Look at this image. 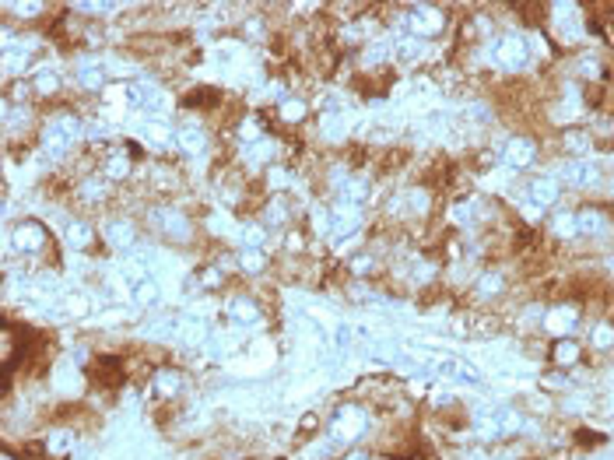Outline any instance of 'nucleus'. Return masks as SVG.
Returning <instances> with one entry per match:
<instances>
[{
	"label": "nucleus",
	"mask_w": 614,
	"mask_h": 460,
	"mask_svg": "<svg viewBox=\"0 0 614 460\" xmlns=\"http://www.w3.org/2000/svg\"><path fill=\"white\" fill-rule=\"evenodd\" d=\"M134 299H137L141 306H148V302H155V299H158V288H155L151 281H141V285L134 288Z\"/></svg>",
	"instance_id": "obj_27"
},
{
	"label": "nucleus",
	"mask_w": 614,
	"mask_h": 460,
	"mask_svg": "<svg viewBox=\"0 0 614 460\" xmlns=\"http://www.w3.org/2000/svg\"><path fill=\"white\" fill-rule=\"evenodd\" d=\"M155 390H158L162 397H172V393L179 390V376H176V372H158V379H155Z\"/></svg>",
	"instance_id": "obj_25"
},
{
	"label": "nucleus",
	"mask_w": 614,
	"mask_h": 460,
	"mask_svg": "<svg viewBox=\"0 0 614 460\" xmlns=\"http://www.w3.org/2000/svg\"><path fill=\"white\" fill-rule=\"evenodd\" d=\"M502 292V278L498 274H484L481 281H477V295L481 299H491V295H498Z\"/></svg>",
	"instance_id": "obj_24"
},
{
	"label": "nucleus",
	"mask_w": 614,
	"mask_h": 460,
	"mask_svg": "<svg viewBox=\"0 0 614 460\" xmlns=\"http://www.w3.org/2000/svg\"><path fill=\"white\" fill-rule=\"evenodd\" d=\"M561 176L568 179V183H575V186H589V183H596V165L593 162H582V158H575V162H565L561 165Z\"/></svg>",
	"instance_id": "obj_8"
},
{
	"label": "nucleus",
	"mask_w": 614,
	"mask_h": 460,
	"mask_svg": "<svg viewBox=\"0 0 614 460\" xmlns=\"http://www.w3.org/2000/svg\"><path fill=\"white\" fill-rule=\"evenodd\" d=\"M540 316H544V309H540V306H530V309L523 313V323H526V327H533Z\"/></svg>",
	"instance_id": "obj_40"
},
{
	"label": "nucleus",
	"mask_w": 614,
	"mask_h": 460,
	"mask_svg": "<svg viewBox=\"0 0 614 460\" xmlns=\"http://www.w3.org/2000/svg\"><path fill=\"white\" fill-rule=\"evenodd\" d=\"M369 267H372V260H369V257H355V271H358V274H362V271H369Z\"/></svg>",
	"instance_id": "obj_44"
},
{
	"label": "nucleus",
	"mask_w": 614,
	"mask_h": 460,
	"mask_svg": "<svg viewBox=\"0 0 614 460\" xmlns=\"http://www.w3.org/2000/svg\"><path fill=\"white\" fill-rule=\"evenodd\" d=\"M232 316H235L239 323H256V320H260L256 306H253V302H246V299H235V302H232Z\"/></svg>",
	"instance_id": "obj_18"
},
{
	"label": "nucleus",
	"mask_w": 614,
	"mask_h": 460,
	"mask_svg": "<svg viewBox=\"0 0 614 460\" xmlns=\"http://www.w3.org/2000/svg\"><path fill=\"white\" fill-rule=\"evenodd\" d=\"M554 236H561V239L579 236V228H575V214H558V218H554Z\"/></svg>",
	"instance_id": "obj_20"
},
{
	"label": "nucleus",
	"mask_w": 614,
	"mask_h": 460,
	"mask_svg": "<svg viewBox=\"0 0 614 460\" xmlns=\"http://www.w3.org/2000/svg\"><path fill=\"white\" fill-rule=\"evenodd\" d=\"M106 239H109V246H130L134 228H130L127 221H113V225L106 228Z\"/></svg>",
	"instance_id": "obj_16"
},
{
	"label": "nucleus",
	"mask_w": 614,
	"mask_h": 460,
	"mask_svg": "<svg viewBox=\"0 0 614 460\" xmlns=\"http://www.w3.org/2000/svg\"><path fill=\"white\" fill-rule=\"evenodd\" d=\"M67 442H71V435H67V432L50 435V449H53V453H64V449H67Z\"/></svg>",
	"instance_id": "obj_37"
},
{
	"label": "nucleus",
	"mask_w": 614,
	"mask_h": 460,
	"mask_svg": "<svg viewBox=\"0 0 614 460\" xmlns=\"http://www.w3.org/2000/svg\"><path fill=\"white\" fill-rule=\"evenodd\" d=\"M260 239H263V232H260L256 225H253V228H242V243H246V246H260Z\"/></svg>",
	"instance_id": "obj_36"
},
{
	"label": "nucleus",
	"mask_w": 614,
	"mask_h": 460,
	"mask_svg": "<svg viewBox=\"0 0 614 460\" xmlns=\"http://www.w3.org/2000/svg\"><path fill=\"white\" fill-rule=\"evenodd\" d=\"M530 197H533V204H537V207H547V204H554V200H558V183H554L551 176H540V179H533V183H530Z\"/></svg>",
	"instance_id": "obj_13"
},
{
	"label": "nucleus",
	"mask_w": 614,
	"mask_h": 460,
	"mask_svg": "<svg viewBox=\"0 0 614 460\" xmlns=\"http://www.w3.org/2000/svg\"><path fill=\"white\" fill-rule=\"evenodd\" d=\"M130 102H134L137 109H144V113H162V109H165V95H162L155 85H148V81H137V85L130 88Z\"/></svg>",
	"instance_id": "obj_6"
},
{
	"label": "nucleus",
	"mask_w": 614,
	"mask_h": 460,
	"mask_svg": "<svg viewBox=\"0 0 614 460\" xmlns=\"http://www.w3.org/2000/svg\"><path fill=\"white\" fill-rule=\"evenodd\" d=\"M491 418H495V428H498V432H516V428H519V414H516L512 407H495Z\"/></svg>",
	"instance_id": "obj_17"
},
{
	"label": "nucleus",
	"mask_w": 614,
	"mask_h": 460,
	"mask_svg": "<svg viewBox=\"0 0 614 460\" xmlns=\"http://www.w3.org/2000/svg\"><path fill=\"white\" fill-rule=\"evenodd\" d=\"M533 155H537L533 141H523V137H516V141H509L505 162H509V165H516V169H523V165H530V162H533Z\"/></svg>",
	"instance_id": "obj_12"
},
{
	"label": "nucleus",
	"mask_w": 614,
	"mask_h": 460,
	"mask_svg": "<svg viewBox=\"0 0 614 460\" xmlns=\"http://www.w3.org/2000/svg\"><path fill=\"white\" fill-rule=\"evenodd\" d=\"M106 172H109V179H123V176L130 172V162H127V158H113V162L106 165Z\"/></svg>",
	"instance_id": "obj_31"
},
{
	"label": "nucleus",
	"mask_w": 614,
	"mask_h": 460,
	"mask_svg": "<svg viewBox=\"0 0 614 460\" xmlns=\"http://www.w3.org/2000/svg\"><path fill=\"white\" fill-rule=\"evenodd\" d=\"M365 190H369V183H365V179H348V183L341 186V193H344V200H348V204L362 200V197H365Z\"/></svg>",
	"instance_id": "obj_23"
},
{
	"label": "nucleus",
	"mask_w": 614,
	"mask_h": 460,
	"mask_svg": "<svg viewBox=\"0 0 614 460\" xmlns=\"http://www.w3.org/2000/svg\"><path fill=\"white\" fill-rule=\"evenodd\" d=\"M344 460H369L365 453H351V456H344Z\"/></svg>",
	"instance_id": "obj_48"
},
{
	"label": "nucleus",
	"mask_w": 614,
	"mask_h": 460,
	"mask_svg": "<svg viewBox=\"0 0 614 460\" xmlns=\"http://www.w3.org/2000/svg\"><path fill=\"white\" fill-rule=\"evenodd\" d=\"M358 221H362L358 207H351V204H341V207H334V211H330V236H334V239H344V236H351L355 228H358Z\"/></svg>",
	"instance_id": "obj_5"
},
{
	"label": "nucleus",
	"mask_w": 614,
	"mask_h": 460,
	"mask_svg": "<svg viewBox=\"0 0 614 460\" xmlns=\"http://www.w3.org/2000/svg\"><path fill=\"white\" fill-rule=\"evenodd\" d=\"M270 183H274V186H284V183H288V176H284V172H277V169H274V172H270Z\"/></svg>",
	"instance_id": "obj_45"
},
{
	"label": "nucleus",
	"mask_w": 614,
	"mask_h": 460,
	"mask_svg": "<svg viewBox=\"0 0 614 460\" xmlns=\"http://www.w3.org/2000/svg\"><path fill=\"white\" fill-rule=\"evenodd\" d=\"M593 344H596V348H610V344H614V327H610V323H600V327L593 330Z\"/></svg>",
	"instance_id": "obj_28"
},
{
	"label": "nucleus",
	"mask_w": 614,
	"mask_h": 460,
	"mask_svg": "<svg viewBox=\"0 0 614 460\" xmlns=\"http://www.w3.org/2000/svg\"><path fill=\"white\" fill-rule=\"evenodd\" d=\"M57 85H60V81H57V74H50V71H43V74H39V92H43V95L57 92Z\"/></svg>",
	"instance_id": "obj_35"
},
{
	"label": "nucleus",
	"mask_w": 614,
	"mask_h": 460,
	"mask_svg": "<svg viewBox=\"0 0 614 460\" xmlns=\"http://www.w3.org/2000/svg\"><path fill=\"white\" fill-rule=\"evenodd\" d=\"M537 214H540V207H537V204L530 200V204L523 207V218H530V221H537Z\"/></svg>",
	"instance_id": "obj_43"
},
{
	"label": "nucleus",
	"mask_w": 614,
	"mask_h": 460,
	"mask_svg": "<svg viewBox=\"0 0 614 460\" xmlns=\"http://www.w3.org/2000/svg\"><path fill=\"white\" fill-rule=\"evenodd\" d=\"M284 218H288V211H284V204H281V200H274V204L267 207V221H270V225H281Z\"/></svg>",
	"instance_id": "obj_34"
},
{
	"label": "nucleus",
	"mask_w": 614,
	"mask_h": 460,
	"mask_svg": "<svg viewBox=\"0 0 614 460\" xmlns=\"http://www.w3.org/2000/svg\"><path fill=\"white\" fill-rule=\"evenodd\" d=\"M67 243L78 246V250H85V246L92 243V228H88V225H71V228H67Z\"/></svg>",
	"instance_id": "obj_21"
},
{
	"label": "nucleus",
	"mask_w": 614,
	"mask_h": 460,
	"mask_svg": "<svg viewBox=\"0 0 614 460\" xmlns=\"http://www.w3.org/2000/svg\"><path fill=\"white\" fill-rule=\"evenodd\" d=\"M200 334H204V330H200L197 323H186V327H183V337H186V341H200Z\"/></svg>",
	"instance_id": "obj_41"
},
{
	"label": "nucleus",
	"mask_w": 614,
	"mask_h": 460,
	"mask_svg": "<svg viewBox=\"0 0 614 460\" xmlns=\"http://www.w3.org/2000/svg\"><path fill=\"white\" fill-rule=\"evenodd\" d=\"M22 64H25V46H22V50H8V53H4V67H8V74L22 71Z\"/></svg>",
	"instance_id": "obj_29"
},
{
	"label": "nucleus",
	"mask_w": 614,
	"mask_h": 460,
	"mask_svg": "<svg viewBox=\"0 0 614 460\" xmlns=\"http://www.w3.org/2000/svg\"><path fill=\"white\" fill-rule=\"evenodd\" d=\"M495 64L502 67H523L526 64V39L523 36H502L495 46Z\"/></svg>",
	"instance_id": "obj_2"
},
{
	"label": "nucleus",
	"mask_w": 614,
	"mask_h": 460,
	"mask_svg": "<svg viewBox=\"0 0 614 460\" xmlns=\"http://www.w3.org/2000/svg\"><path fill=\"white\" fill-rule=\"evenodd\" d=\"M397 53H400L404 60H411V57L421 53V43H418V39H400V43H397Z\"/></svg>",
	"instance_id": "obj_30"
},
{
	"label": "nucleus",
	"mask_w": 614,
	"mask_h": 460,
	"mask_svg": "<svg viewBox=\"0 0 614 460\" xmlns=\"http://www.w3.org/2000/svg\"><path fill=\"white\" fill-rule=\"evenodd\" d=\"M610 271H614V264H610Z\"/></svg>",
	"instance_id": "obj_49"
},
{
	"label": "nucleus",
	"mask_w": 614,
	"mask_h": 460,
	"mask_svg": "<svg viewBox=\"0 0 614 460\" xmlns=\"http://www.w3.org/2000/svg\"><path fill=\"white\" fill-rule=\"evenodd\" d=\"M78 137H81L78 120H57V123L46 127V148H50V155H64Z\"/></svg>",
	"instance_id": "obj_1"
},
{
	"label": "nucleus",
	"mask_w": 614,
	"mask_h": 460,
	"mask_svg": "<svg viewBox=\"0 0 614 460\" xmlns=\"http://www.w3.org/2000/svg\"><path fill=\"white\" fill-rule=\"evenodd\" d=\"M281 116H284V120H298V116H305V102H284V106H281Z\"/></svg>",
	"instance_id": "obj_33"
},
{
	"label": "nucleus",
	"mask_w": 614,
	"mask_h": 460,
	"mask_svg": "<svg viewBox=\"0 0 614 460\" xmlns=\"http://www.w3.org/2000/svg\"><path fill=\"white\" fill-rule=\"evenodd\" d=\"M242 271H249V274H256V271H263V257H260L256 250H253V253L246 250V253H242Z\"/></svg>",
	"instance_id": "obj_32"
},
{
	"label": "nucleus",
	"mask_w": 614,
	"mask_h": 460,
	"mask_svg": "<svg viewBox=\"0 0 614 460\" xmlns=\"http://www.w3.org/2000/svg\"><path fill=\"white\" fill-rule=\"evenodd\" d=\"M179 148H183L186 155L204 151V130H200V127H183V130H179Z\"/></svg>",
	"instance_id": "obj_15"
},
{
	"label": "nucleus",
	"mask_w": 614,
	"mask_h": 460,
	"mask_svg": "<svg viewBox=\"0 0 614 460\" xmlns=\"http://www.w3.org/2000/svg\"><path fill=\"white\" fill-rule=\"evenodd\" d=\"M362 428H365V414H362L358 407H341V411L334 414V425H330V432H334L337 439H355Z\"/></svg>",
	"instance_id": "obj_4"
},
{
	"label": "nucleus",
	"mask_w": 614,
	"mask_h": 460,
	"mask_svg": "<svg viewBox=\"0 0 614 460\" xmlns=\"http://www.w3.org/2000/svg\"><path fill=\"white\" fill-rule=\"evenodd\" d=\"M554 32H558L565 43H575V39H579V22H575V8H572V4L554 8Z\"/></svg>",
	"instance_id": "obj_7"
},
{
	"label": "nucleus",
	"mask_w": 614,
	"mask_h": 460,
	"mask_svg": "<svg viewBox=\"0 0 614 460\" xmlns=\"http://www.w3.org/2000/svg\"><path fill=\"white\" fill-rule=\"evenodd\" d=\"M151 134H155L162 144H169V137H172V134H169V127H158V123H151Z\"/></svg>",
	"instance_id": "obj_42"
},
{
	"label": "nucleus",
	"mask_w": 614,
	"mask_h": 460,
	"mask_svg": "<svg viewBox=\"0 0 614 460\" xmlns=\"http://www.w3.org/2000/svg\"><path fill=\"white\" fill-rule=\"evenodd\" d=\"M15 246L18 250H25V253H39L43 246H46V225L43 221H22L18 228H15Z\"/></svg>",
	"instance_id": "obj_3"
},
{
	"label": "nucleus",
	"mask_w": 614,
	"mask_h": 460,
	"mask_svg": "<svg viewBox=\"0 0 614 460\" xmlns=\"http://www.w3.org/2000/svg\"><path fill=\"white\" fill-rule=\"evenodd\" d=\"M411 29L418 36H432V32L442 29V15L435 8H418V11H411Z\"/></svg>",
	"instance_id": "obj_10"
},
{
	"label": "nucleus",
	"mask_w": 614,
	"mask_h": 460,
	"mask_svg": "<svg viewBox=\"0 0 614 460\" xmlns=\"http://www.w3.org/2000/svg\"><path fill=\"white\" fill-rule=\"evenodd\" d=\"M407 200L414 204V211H425V204H428V193H425V190H414V193H407Z\"/></svg>",
	"instance_id": "obj_38"
},
{
	"label": "nucleus",
	"mask_w": 614,
	"mask_h": 460,
	"mask_svg": "<svg viewBox=\"0 0 614 460\" xmlns=\"http://www.w3.org/2000/svg\"><path fill=\"white\" fill-rule=\"evenodd\" d=\"M78 81H81L85 88H99V85H102V71H99V67H81V71H78Z\"/></svg>",
	"instance_id": "obj_26"
},
{
	"label": "nucleus",
	"mask_w": 614,
	"mask_h": 460,
	"mask_svg": "<svg viewBox=\"0 0 614 460\" xmlns=\"http://www.w3.org/2000/svg\"><path fill=\"white\" fill-rule=\"evenodd\" d=\"M67 306H71V309H74V313H85V299H71V302H67Z\"/></svg>",
	"instance_id": "obj_47"
},
{
	"label": "nucleus",
	"mask_w": 614,
	"mask_h": 460,
	"mask_svg": "<svg viewBox=\"0 0 614 460\" xmlns=\"http://www.w3.org/2000/svg\"><path fill=\"white\" fill-rule=\"evenodd\" d=\"M565 148H568L572 155H586V151H589V137H586L582 130H568V134H565Z\"/></svg>",
	"instance_id": "obj_22"
},
{
	"label": "nucleus",
	"mask_w": 614,
	"mask_h": 460,
	"mask_svg": "<svg viewBox=\"0 0 614 460\" xmlns=\"http://www.w3.org/2000/svg\"><path fill=\"white\" fill-rule=\"evenodd\" d=\"M554 362H558V365H572V362H579V344H575V341H558V348H554Z\"/></svg>",
	"instance_id": "obj_19"
},
{
	"label": "nucleus",
	"mask_w": 614,
	"mask_h": 460,
	"mask_svg": "<svg viewBox=\"0 0 614 460\" xmlns=\"http://www.w3.org/2000/svg\"><path fill=\"white\" fill-rule=\"evenodd\" d=\"M155 221L165 228L169 236H176V239H186V236H190V225H186V218H183V214H176V211H158V214H155Z\"/></svg>",
	"instance_id": "obj_14"
},
{
	"label": "nucleus",
	"mask_w": 614,
	"mask_h": 460,
	"mask_svg": "<svg viewBox=\"0 0 614 460\" xmlns=\"http://www.w3.org/2000/svg\"><path fill=\"white\" fill-rule=\"evenodd\" d=\"M544 327L551 330V334H568L572 327H575V309L572 306H558V309H547L544 313Z\"/></svg>",
	"instance_id": "obj_9"
},
{
	"label": "nucleus",
	"mask_w": 614,
	"mask_h": 460,
	"mask_svg": "<svg viewBox=\"0 0 614 460\" xmlns=\"http://www.w3.org/2000/svg\"><path fill=\"white\" fill-rule=\"evenodd\" d=\"M260 130H256V123H242V137H256Z\"/></svg>",
	"instance_id": "obj_46"
},
{
	"label": "nucleus",
	"mask_w": 614,
	"mask_h": 460,
	"mask_svg": "<svg viewBox=\"0 0 614 460\" xmlns=\"http://www.w3.org/2000/svg\"><path fill=\"white\" fill-rule=\"evenodd\" d=\"M575 228H579V236H603L607 232V218L600 211L586 207V211L575 214Z\"/></svg>",
	"instance_id": "obj_11"
},
{
	"label": "nucleus",
	"mask_w": 614,
	"mask_h": 460,
	"mask_svg": "<svg viewBox=\"0 0 614 460\" xmlns=\"http://www.w3.org/2000/svg\"><path fill=\"white\" fill-rule=\"evenodd\" d=\"M341 134H344V120H337V116L327 120V137H341Z\"/></svg>",
	"instance_id": "obj_39"
}]
</instances>
